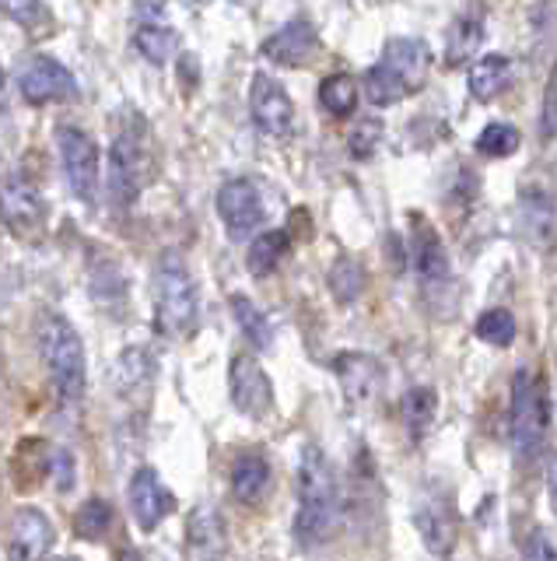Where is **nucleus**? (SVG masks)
<instances>
[{
    "instance_id": "obj_36",
    "label": "nucleus",
    "mask_w": 557,
    "mask_h": 561,
    "mask_svg": "<svg viewBox=\"0 0 557 561\" xmlns=\"http://www.w3.org/2000/svg\"><path fill=\"white\" fill-rule=\"evenodd\" d=\"M0 11H4L11 22H19V25H25L32 32L49 22L43 0H0Z\"/></svg>"
},
{
    "instance_id": "obj_35",
    "label": "nucleus",
    "mask_w": 557,
    "mask_h": 561,
    "mask_svg": "<svg viewBox=\"0 0 557 561\" xmlns=\"http://www.w3.org/2000/svg\"><path fill=\"white\" fill-rule=\"evenodd\" d=\"M379 145H382V119H358L351 137H347V151H351V158L364 162V158L375 154Z\"/></svg>"
},
{
    "instance_id": "obj_3",
    "label": "nucleus",
    "mask_w": 557,
    "mask_h": 561,
    "mask_svg": "<svg viewBox=\"0 0 557 561\" xmlns=\"http://www.w3.org/2000/svg\"><path fill=\"white\" fill-rule=\"evenodd\" d=\"M200 316V298L194 274H189L183 253L165 250L154 267V327L169 337H186L194 333Z\"/></svg>"
},
{
    "instance_id": "obj_24",
    "label": "nucleus",
    "mask_w": 557,
    "mask_h": 561,
    "mask_svg": "<svg viewBox=\"0 0 557 561\" xmlns=\"http://www.w3.org/2000/svg\"><path fill=\"white\" fill-rule=\"evenodd\" d=\"M399 414H404L407 435L414 443H421L434 425V414H439V393L431 386H410L404 400H399Z\"/></svg>"
},
{
    "instance_id": "obj_30",
    "label": "nucleus",
    "mask_w": 557,
    "mask_h": 561,
    "mask_svg": "<svg viewBox=\"0 0 557 561\" xmlns=\"http://www.w3.org/2000/svg\"><path fill=\"white\" fill-rule=\"evenodd\" d=\"M358 81L351 75H329L323 84H320V102H323V110L329 116H337V119H347L355 110H358Z\"/></svg>"
},
{
    "instance_id": "obj_11",
    "label": "nucleus",
    "mask_w": 557,
    "mask_h": 561,
    "mask_svg": "<svg viewBox=\"0 0 557 561\" xmlns=\"http://www.w3.org/2000/svg\"><path fill=\"white\" fill-rule=\"evenodd\" d=\"M218 215L229 228V236L235 242L256 236V228L264 225V201H259V190L250 180H229L218 190Z\"/></svg>"
},
{
    "instance_id": "obj_31",
    "label": "nucleus",
    "mask_w": 557,
    "mask_h": 561,
    "mask_svg": "<svg viewBox=\"0 0 557 561\" xmlns=\"http://www.w3.org/2000/svg\"><path fill=\"white\" fill-rule=\"evenodd\" d=\"M522 145V134L515 123H504V119H495L487 123V127L477 134V151L484 158H512Z\"/></svg>"
},
{
    "instance_id": "obj_2",
    "label": "nucleus",
    "mask_w": 557,
    "mask_h": 561,
    "mask_svg": "<svg viewBox=\"0 0 557 561\" xmlns=\"http://www.w3.org/2000/svg\"><path fill=\"white\" fill-rule=\"evenodd\" d=\"M36 341L60 400L78 403L84 397V382H89V365H84V344L78 330L60 312L46 309L36 320Z\"/></svg>"
},
{
    "instance_id": "obj_18",
    "label": "nucleus",
    "mask_w": 557,
    "mask_h": 561,
    "mask_svg": "<svg viewBox=\"0 0 557 561\" xmlns=\"http://www.w3.org/2000/svg\"><path fill=\"white\" fill-rule=\"evenodd\" d=\"M484 25H487V14H484V4L474 0L456 22L449 25L445 32V67H463L477 57V49L484 46Z\"/></svg>"
},
{
    "instance_id": "obj_28",
    "label": "nucleus",
    "mask_w": 557,
    "mask_h": 561,
    "mask_svg": "<svg viewBox=\"0 0 557 561\" xmlns=\"http://www.w3.org/2000/svg\"><path fill=\"white\" fill-rule=\"evenodd\" d=\"M232 306V316H235V327L242 330V337H246L256 351H267L274 344V330L267 323V316L253 306V298L246 295H232L229 298Z\"/></svg>"
},
{
    "instance_id": "obj_5",
    "label": "nucleus",
    "mask_w": 557,
    "mask_h": 561,
    "mask_svg": "<svg viewBox=\"0 0 557 561\" xmlns=\"http://www.w3.org/2000/svg\"><path fill=\"white\" fill-rule=\"evenodd\" d=\"M154 169V154H151V134L141 119H134V127L127 123L124 130L116 134L113 148H109V169H106V190L109 201L116 207H130L141 190L151 180Z\"/></svg>"
},
{
    "instance_id": "obj_29",
    "label": "nucleus",
    "mask_w": 557,
    "mask_h": 561,
    "mask_svg": "<svg viewBox=\"0 0 557 561\" xmlns=\"http://www.w3.org/2000/svg\"><path fill=\"white\" fill-rule=\"evenodd\" d=\"M410 92H407V84H404V78L396 75L393 67H386V64H375V67H369V75H364V99H369L372 105H396V102H404Z\"/></svg>"
},
{
    "instance_id": "obj_15",
    "label": "nucleus",
    "mask_w": 557,
    "mask_h": 561,
    "mask_svg": "<svg viewBox=\"0 0 557 561\" xmlns=\"http://www.w3.org/2000/svg\"><path fill=\"white\" fill-rule=\"evenodd\" d=\"M334 376L340 379V390L347 403H372L382 390V365L372 355H361V351H344L334 358Z\"/></svg>"
},
{
    "instance_id": "obj_14",
    "label": "nucleus",
    "mask_w": 557,
    "mask_h": 561,
    "mask_svg": "<svg viewBox=\"0 0 557 561\" xmlns=\"http://www.w3.org/2000/svg\"><path fill=\"white\" fill-rule=\"evenodd\" d=\"M130 516L137 519V526L141 530H159V526L165 523L169 516V508H172V495L165 491L162 478H159V470H151V467H141L130 478Z\"/></svg>"
},
{
    "instance_id": "obj_20",
    "label": "nucleus",
    "mask_w": 557,
    "mask_h": 561,
    "mask_svg": "<svg viewBox=\"0 0 557 561\" xmlns=\"http://www.w3.org/2000/svg\"><path fill=\"white\" fill-rule=\"evenodd\" d=\"M57 530L39 508H19L11 519V558H43L49 548H54Z\"/></svg>"
},
{
    "instance_id": "obj_32",
    "label": "nucleus",
    "mask_w": 557,
    "mask_h": 561,
    "mask_svg": "<svg viewBox=\"0 0 557 561\" xmlns=\"http://www.w3.org/2000/svg\"><path fill=\"white\" fill-rule=\"evenodd\" d=\"M474 333L491 347H509L515 341V333H519V323H515V316L509 309L495 306V309H487V312L477 316Z\"/></svg>"
},
{
    "instance_id": "obj_16",
    "label": "nucleus",
    "mask_w": 557,
    "mask_h": 561,
    "mask_svg": "<svg viewBox=\"0 0 557 561\" xmlns=\"http://www.w3.org/2000/svg\"><path fill=\"white\" fill-rule=\"evenodd\" d=\"M320 46V32L312 22H305V18H294V22L281 25L270 39L259 46V53L277 64V67H302L312 60V53H316Z\"/></svg>"
},
{
    "instance_id": "obj_1",
    "label": "nucleus",
    "mask_w": 557,
    "mask_h": 561,
    "mask_svg": "<svg viewBox=\"0 0 557 561\" xmlns=\"http://www.w3.org/2000/svg\"><path fill=\"white\" fill-rule=\"evenodd\" d=\"M340 499H337V478L326 456L316 446L302 449L299 460V513H294V543L299 548H316L329 540L337 526Z\"/></svg>"
},
{
    "instance_id": "obj_41",
    "label": "nucleus",
    "mask_w": 557,
    "mask_h": 561,
    "mask_svg": "<svg viewBox=\"0 0 557 561\" xmlns=\"http://www.w3.org/2000/svg\"><path fill=\"white\" fill-rule=\"evenodd\" d=\"M8 105V78H4V67H0V113H4Z\"/></svg>"
},
{
    "instance_id": "obj_37",
    "label": "nucleus",
    "mask_w": 557,
    "mask_h": 561,
    "mask_svg": "<svg viewBox=\"0 0 557 561\" xmlns=\"http://www.w3.org/2000/svg\"><path fill=\"white\" fill-rule=\"evenodd\" d=\"M539 137L554 140L557 137V67L550 70L547 88H544V110H539Z\"/></svg>"
},
{
    "instance_id": "obj_13",
    "label": "nucleus",
    "mask_w": 557,
    "mask_h": 561,
    "mask_svg": "<svg viewBox=\"0 0 557 561\" xmlns=\"http://www.w3.org/2000/svg\"><path fill=\"white\" fill-rule=\"evenodd\" d=\"M410 263H414V274L417 280H421L425 288H442L449 285V277H452V267H449V253H445V245L439 239V232L421 221V218H414V232H410Z\"/></svg>"
},
{
    "instance_id": "obj_25",
    "label": "nucleus",
    "mask_w": 557,
    "mask_h": 561,
    "mask_svg": "<svg viewBox=\"0 0 557 561\" xmlns=\"http://www.w3.org/2000/svg\"><path fill=\"white\" fill-rule=\"evenodd\" d=\"M288 250H291V236L281 232V228H270V232L253 236L250 253H246V267H250V274H256V277L274 274V271L285 263Z\"/></svg>"
},
{
    "instance_id": "obj_8",
    "label": "nucleus",
    "mask_w": 557,
    "mask_h": 561,
    "mask_svg": "<svg viewBox=\"0 0 557 561\" xmlns=\"http://www.w3.org/2000/svg\"><path fill=\"white\" fill-rule=\"evenodd\" d=\"M250 113L256 130L264 137L285 140L294 134V105L291 95L281 88V81H274L270 75H253V88H250Z\"/></svg>"
},
{
    "instance_id": "obj_21",
    "label": "nucleus",
    "mask_w": 557,
    "mask_h": 561,
    "mask_svg": "<svg viewBox=\"0 0 557 561\" xmlns=\"http://www.w3.org/2000/svg\"><path fill=\"white\" fill-rule=\"evenodd\" d=\"M229 551L224 519L214 505H197L186 519V554L189 558H221Z\"/></svg>"
},
{
    "instance_id": "obj_19",
    "label": "nucleus",
    "mask_w": 557,
    "mask_h": 561,
    "mask_svg": "<svg viewBox=\"0 0 557 561\" xmlns=\"http://www.w3.org/2000/svg\"><path fill=\"white\" fill-rule=\"evenodd\" d=\"M382 64L393 67L399 78H404L407 92H421V84L428 81V67H431V49L425 39H410V35H396L382 49Z\"/></svg>"
},
{
    "instance_id": "obj_40",
    "label": "nucleus",
    "mask_w": 557,
    "mask_h": 561,
    "mask_svg": "<svg viewBox=\"0 0 557 561\" xmlns=\"http://www.w3.org/2000/svg\"><path fill=\"white\" fill-rule=\"evenodd\" d=\"M547 495H550V508L557 516V453L550 456V463H547Z\"/></svg>"
},
{
    "instance_id": "obj_23",
    "label": "nucleus",
    "mask_w": 557,
    "mask_h": 561,
    "mask_svg": "<svg viewBox=\"0 0 557 561\" xmlns=\"http://www.w3.org/2000/svg\"><path fill=\"white\" fill-rule=\"evenodd\" d=\"M509 78H512V57H504V53H487V57H480L474 67H469V78H466L469 99L495 102L504 88H509Z\"/></svg>"
},
{
    "instance_id": "obj_26",
    "label": "nucleus",
    "mask_w": 557,
    "mask_h": 561,
    "mask_svg": "<svg viewBox=\"0 0 557 561\" xmlns=\"http://www.w3.org/2000/svg\"><path fill=\"white\" fill-rule=\"evenodd\" d=\"M134 49L154 67H165L172 57H176L179 39L165 22H141L134 28Z\"/></svg>"
},
{
    "instance_id": "obj_12",
    "label": "nucleus",
    "mask_w": 557,
    "mask_h": 561,
    "mask_svg": "<svg viewBox=\"0 0 557 561\" xmlns=\"http://www.w3.org/2000/svg\"><path fill=\"white\" fill-rule=\"evenodd\" d=\"M229 393L235 411H242L246 417H264L274 403V386L267 379V373L259 368V362L253 355H235L232 368H229Z\"/></svg>"
},
{
    "instance_id": "obj_22",
    "label": "nucleus",
    "mask_w": 557,
    "mask_h": 561,
    "mask_svg": "<svg viewBox=\"0 0 557 561\" xmlns=\"http://www.w3.org/2000/svg\"><path fill=\"white\" fill-rule=\"evenodd\" d=\"M270 491V463L259 453H242L232 463V495L242 505H259Z\"/></svg>"
},
{
    "instance_id": "obj_39",
    "label": "nucleus",
    "mask_w": 557,
    "mask_h": 561,
    "mask_svg": "<svg viewBox=\"0 0 557 561\" xmlns=\"http://www.w3.org/2000/svg\"><path fill=\"white\" fill-rule=\"evenodd\" d=\"M522 558H547V561H557V548L547 540L544 530H533L526 540H522Z\"/></svg>"
},
{
    "instance_id": "obj_4",
    "label": "nucleus",
    "mask_w": 557,
    "mask_h": 561,
    "mask_svg": "<svg viewBox=\"0 0 557 561\" xmlns=\"http://www.w3.org/2000/svg\"><path fill=\"white\" fill-rule=\"evenodd\" d=\"M509 425H512V446L519 453V460L526 463L539 460L550 435V393L544 376H536L533 368H519L512 376Z\"/></svg>"
},
{
    "instance_id": "obj_17",
    "label": "nucleus",
    "mask_w": 557,
    "mask_h": 561,
    "mask_svg": "<svg viewBox=\"0 0 557 561\" xmlns=\"http://www.w3.org/2000/svg\"><path fill=\"white\" fill-rule=\"evenodd\" d=\"M414 526L421 530L431 554H449L456 543V516L445 495H425L414 508Z\"/></svg>"
},
{
    "instance_id": "obj_38",
    "label": "nucleus",
    "mask_w": 557,
    "mask_h": 561,
    "mask_svg": "<svg viewBox=\"0 0 557 561\" xmlns=\"http://www.w3.org/2000/svg\"><path fill=\"white\" fill-rule=\"evenodd\" d=\"M49 473H54L57 481V491H71L74 488V456L67 449H54V456H49Z\"/></svg>"
},
{
    "instance_id": "obj_33",
    "label": "nucleus",
    "mask_w": 557,
    "mask_h": 561,
    "mask_svg": "<svg viewBox=\"0 0 557 561\" xmlns=\"http://www.w3.org/2000/svg\"><path fill=\"white\" fill-rule=\"evenodd\" d=\"M148 376H151V358H148L144 347H127L124 355L116 358L113 382H116L119 393H134Z\"/></svg>"
},
{
    "instance_id": "obj_6",
    "label": "nucleus",
    "mask_w": 557,
    "mask_h": 561,
    "mask_svg": "<svg viewBox=\"0 0 557 561\" xmlns=\"http://www.w3.org/2000/svg\"><path fill=\"white\" fill-rule=\"evenodd\" d=\"M57 148H60V162H63V175L67 186L81 201V204H98V186H102V158H98V145L92 134H84L81 127H71L63 123L57 130Z\"/></svg>"
},
{
    "instance_id": "obj_9",
    "label": "nucleus",
    "mask_w": 557,
    "mask_h": 561,
    "mask_svg": "<svg viewBox=\"0 0 557 561\" xmlns=\"http://www.w3.org/2000/svg\"><path fill=\"white\" fill-rule=\"evenodd\" d=\"M22 99L32 105H49V102H74L81 95L78 78L67 70L57 57H32L22 75H19Z\"/></svg>"
},
{
    "instance_id": "obj_34",
    "label": "nucleus",
    "mask_w": 557,
    "mask_h": 561,
    "mask_svg": "<svg viewBox=\"0 0 557 561\" xmlns=\"http://www.w3.org/2000/svg\"><path fill=\"white\" fill-rule=\"evenodd\" d=\"M113 526V505L106 499H89L74 513V534L81 540H102Z\"/></svg>"
},
{
    "instance_id": "obj_10",
    "label": "nucleus",
    "mask_w": 557,
    "mask_h": 561,
    "mask_svg": "<svg viewBox=\"0 0 557 561\" xmlns=\"http://www.w3.org/2000/svg\"><path fill=\"white\" fill-rule=\"evenodd\" d=\"M519 232L536 250L557 242V190L547 183H530L519 193Z\"/></svg>"
},
{
    "instance_id": "obj_7",
    "label": "nucleus",
    "mask_w": 557,
    "mask_h": 561,
    "mask_svg": "<svg viewBox=\"0 0 557 561\" xmlns=\"http://www.w3.org/2000/svg\"><path fill=\"white\" fill-rule=\"evenodd\" d=\"M0 218L11 228L14 236H39L46 228V218H49V207L43 201V193L32 186L25 175L11 172L4 175V183H0Z\"/></svg>"
},
{
    "instance_id": "obj_27",
    "label": "nucleus",
    "mask_w": 557,
    "mask_h": 561,
    "mask_svg": "<svg viewBox=\"0 0 557 561\" xmlns=\"http://www.w3.org/2000/svg\"><path fill=\"white\" fill-rule=\"evenodd\" d=\"M326 285H329V291H334V298L340 306H351L361 298L364 285H369V274H364V267L355 256H337V263L326 274Z\"/></svg>"
}]
</instances>
